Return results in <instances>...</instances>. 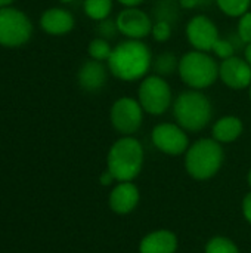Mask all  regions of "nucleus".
Returning a JSON list of instances; mask_svg holds the SVG:
<instances>
[{
    "label": "nucleus",
    "instance_id": "cd10ccee",
    "mask_svg": "<svg viewBox=\"0 0 251 253\" xmlns=\"http://www.w3.org/2000/svg\"><path fill=\"white\" fill-rule=\"evenodd\" d=\"M179 3L185 9H192V7H197L198 4H201L203 0H179Z\"/></svg>",
    "mask_w": 251,
    "mask_h": 253
},
{
    "label": "nucleus",
    "instance_id": "c756f323",
    "mask_svg": "<svg viewBox=\"0 0 251 253\" xmlns=\"http://www.w3.org/2000/svg\"><path fill=\"white\" fill-rule=\"evenodd\" d=\"M118 3H121L126 7H136L138 4H141L143 0H117Z\"/></svg>",
    "mask_w": 251,
    "mask_h": 253
},
{
    "label": "nucleus",
    "instance_id": "2f4dec72",
    "mask_svg": "<svg viewBox=\"0 0 251 253\" xmlns=\"http://www.w3.org/2000/svg\"><path fill=\"white\" fill-rule=\"evenodd\" d=\"M13 0H0V7H7Z\"/></svg>",
    "mask_w": 251,
    "mask_h": 253
},
{
    "label": "nucleus",
    "instance_id": "423d86ee",
    "mask_svg": "<svg viewBox=\"0 0 251 253\" xmlns=\"http://www.w3.org/2000/svg\"><path fill=\"white\" fill-rule=\"evenodd\" d=\"M138 101L143 111L160 116L170 107L172 89L161 76H149L143 79L138 89Z\"/></svg>",
    "mask_w": 251,
    "mask_h": 253
},
{
    "label": "nucleus",
    "instance_id": "6ab92c4d",
    "mask_svg": "<svg viewBox=\"0 0 251 253\" xmlns=\"http://www.w3.org/2000/svg\"><path fill=\"white\" fill-rule=\"evenodd\" d=\"M179 68V61L176 58L175 53L172 52H164L160 53L155 59H154V70L157 73V76H170L173 74L176 70Z\"/></svg>",
    "mask_w": 251,
    "mask_h": 253
},
{
    "label": "nucleus",
    "instance_id": "72a5a7b5",
    "mask_svg": "<svg viewBox=\"0 0 251 253\" xmlns=\"http://www.w3.org/2000/svg\"><path fill=\"white\" fill-rule=\"evenodd\" d=\"M249 182H250V185H251V170H250V173H249Z\"/></svg>",
    "mask_w": 251,
    "mask_h": 253
},
{
    "label": "nucleus",
    "instance_id": "5701e85b",
    "mask_svg": "<svg viewBox=\"0 0 251 253\" xmlns=\"http://www.w3.org/2000/svg\"><path fill=\"white\" fill-rule=\"evenodd\" d=\"M152 37L157 40V42H166L170 39L172 36V25L169 21H164V19H160L158 22H155L152 25V31H151Z\"/></svg>",
    "mask_w": 251,
    "mask_h": 253
},
{
    "label": "nucleus",
    "instance_id": "39448f33",
    "mask_svg": "<svg viewBox=\"0 0 251 253\" xmlns=\"http://www.w3.org/2000/svg\"><path fill=\"white\" fill-rule=\"evenodd\" d=\"M222 160L223 151L216 139H200L188 150L185 165L189 175L207 179L219 170Z\"/></svg>",
    "mask_w": 251,
    "mask_h": 253
},
{
    "label": "nucleus",
    "instance_id": "9d476101",
    "mask_svg": "<svg viewBox=\"0 0 251 253\" xmlns=\"http://www.w3.org/2000/svg\"><path fill=\"white\" fill-rule=\"evenodd\" d=\"M154 145L170 156L182 154L188 148V136L180 126L172 123H161L152 130Z\"/></svg>",
    "mask_w": 251,
    "mask_h": 253
},
{
    "label": "nucleus",
    "instance_id": "f3484780",
    "mask_svg": "<svg viewBox=\"0 0 251 253\" xmlns=\"http://www.w3.org/2000/svg\"><path fill=\"white\" fill-rule=\"evenodd\" d=\"M243 132V123L235 116H225L219 119L213 127V136L217 142H232Z\"/></svg>",
    "mask_w": 251,
    "mask_h": 253
},
{
    "label": "nucleus",
    "instance_id": "393cba45",
    "mask_svg": "<svg viewBox=\"0 0 251 253\" xmlns=\"http://www.w3.org/2000/svg\"><path fill=\"white\" fill-rule=\"evenodd\" d=\"M219 58H222V59H228V58H231V56H234V44L229 42V40H222V39H219L216 43H215V46H213V49H212Z\"/></svg>",
    "mask_w": 251,
    "mask_h": 253
},
{
    "label": "nucleus",
    "instance_id": "7ed1b4c3",
    "mask_svg": "<svg viewBox=\"0 0 251 253\" xmlns=\"http://www.w3.org/2000/svg\"><path fill=\"white\" fill-rule=\"evenodd\" d=\"M173 114L180 127L198 132L206 127L212 119V104L201 92L186 90L175 101Z\"/></svg>",
    "mask_w": 251,
    "mask_h": 253
},
{
    "label": "nucleus",
    "instance_id": "6e6552de",
    "mask_svg": "<svg viewBox=\"0 0 251 253\" xmlns=\"http://www.w3.org/2000/svg\"><path fill=\"white\" fill-rule=\"evenodd\" d=\"M142 107L139 101L132 98H120L111 108L112 126L124 135L135 133L142 125Z\"/></svg>",
    "mask_w": 251,
    "mask_h": 253
},
{
    "label": "nucleus",
    "instance_id": "1a4fd4ad",
    "mask_svg": "<svg viewBox=\"0 0 251 253\" xmlns=\"http://www.w3.org/2000/svg\"><path fill=\"white\" fill-rule=\"evenodd\" d=\"M186 37L195 50L209 52L219 40V30L210 18L197 15L186 25Z\"/></svg>",
    "mask_w": 251,
    "mask_h": 253
},
{
    "label": "nucleus",
    "instance_id": "f704fd0d",
    "mask_svg": "<svg viewBox=\"0 0 251 253\" xmlns=\"http://www.w3.org/2000/svg\"><path fill=\"white\" fill-rule=\"evenodd\" d=\"M250 98H251V86H250Z\"/></svg>",
    "mask_w": 251,
    "mask_h": 253
},
{
    "label": "nucleus",
    "instance_id": "4be33fe9",
    "mask_svg": "<svg viewBox=\"0 0 251 253\" xmlns=\"http://www.w3.org/2000/svg\"><path fill=\"white\" fill-rule=\"evenodd\" d=\"M206 253H238V249L228 239L216 237L210 240V243L207 245Z\"/></svg>",
    "mask_w": 251,
    "mask_h": 253
},
{
    "label": "nucleus",
    "instance_id": "f257e3e1",
    "mask_svg": "<svg viewBox=\"0 0 251 253\" xmlns=\"http://www.w3.org/2000/svg\"><path fill=\"white\" fill-rule=\"evenodd\" d=\"M152 65L149 47L141 40L129 39L118 43L108 59L109 71L120 80L133 82L142 79Z\"/></svg>",
    "mask_w": 251,
    "mask_h": 253
},
{
    "label": "nucleus",
    "instance_id": "f8f14e48",
    "mask_svg": "<svg viewBox=\"0 0 251 253\" xmlns=\"http://www.w3.org/2000/svg\"><path fill=\"white\" fill-rule=\"evenodd\" d=\"M222 82L231 89H246L251 83V65L238 56L223 59L219 67Z\"/></svg>",
    "mask_w": 251,
    "mask_h": 253
},
{
    "label": "nucleus",
    "instance_id": "dca6fc26",
    "mask_svg": "<svg viewBox=\"0 0 251 253\" xmlns=\"http://www.w3.org/2000/svg\"><path fill=\"white\" fill-rule=\"evenodd\" d=\"M178 240L170 231H155L141 242V253H175Z\"/></svg>",
    "mask_w": 251,
    "mask_h": 253
},
{
    "label": "nucleus",
    "instance_id": "ddd939ff",
    "mask_svg": "<svg viewBox=\"0 0 251 253\" xmlns=\"http://www.w3.org/2000/svg\"><path fill=\"white\" fill-rule=\"evenodd\" d=\"M40 24L46 33L59 36V34H65V33L71 31V28L74 27V18L65 9L53 7V9H47L43 13Z\"/></svg>",
    "mask_w": 251,
    "mask_h": 253
},
{
    "label": "nucleus",
    "instance_id": "b1692460",
    "mask_svg": "<svg viewBox=\"0 0 251 253\" xmlns=\"http://www.w3.org/2000/svg\"><path fill=\"white\" fill-rule=\"evenodd\" d=\"M238 36L244 43H251V12H247L243 16H240Z\"/></svg>",
    "mask_w": 251,
    "mask_h": 253
},
{
    "label": "nucleus",
    "instance_id": "9b49d317",
    "mask_svg": "<svg viewBox=\"0 0 251 253\" xmlns=\"http://www.w3.org/2000/svg\"><path fill=\"white\" fill-rule=\"evenodd\" d=\"M117 28L127 39L141 40L151 34L152 21L151 18L138 7H126L117 16Z\"/></svg>",
    "mask_w": 251,
    "mask_h": 253
},
{
    "label": "nucleus",
    "instance_id": "aec40b11",
    "mask_svg": "<svg viewBox=\"0 0 251 253\" xmlns=\"http://www.w3.org/2000/svg\"><path fill=\"white\" fill-rule=\"evenodd\" d=\"M216 3L225 15L232 18L243 16L251 6V0H216Z\"/></svg>",
    "mask_w": 251,
    "mask_h": 253
},
{
    "label": "nucleus",
    "instance_id": "473e14b6",
    "mask_svg": "<svg viewBox=\"0 0 251 253\" xmlns=\"http://www.w3.org/2000/svg\"><path fill=\"white\" fill-rule=\"evenodd\" d=\"M62 3H70V1H72V0H61Z\"/></svg>",
    "mask_w": 251,
    "mask_h": 253
},
{
    "label": "nucleus",
    "instance_id": "c85d7f7f",
    "mask_svg": "<svg viewBox=\"0 0 251 253\" xmlns=\"http://www.w3.org/2000/svg\"><path fill=\"white\" fill-rule=\"evenodd\" d=\"M112 181H115V178H114V175L109 170H107V172L102 173V176H101V184L102 185H109Z\"/></svg>",
    "mask_w": 251,
    "mask_h": 253
},
{
    "label": "nucleus",
    "instance_id": "0eeeda50",
    "mask_svg": "<svg viewBox=\"0 0 251 253\" xmlns=\"http://www.w3.org/2000/svg\"><path fill=\"white\" fill-rule=\"evenodd\" d=\"M33 25L18 9L0 7V44L7 47L21 46L31 37Z\"/></svg>",
    "mask_w": 251,
    "mask_h": 253
},
{
    "label": "nucleus",
    "instance_id": "20e7f679",
    "mask_svg": "<svg viewBox=\"0 0 251 253\" xmlns=\"http://www.w3.org/2000/svg\"><path fill=\"white\" fill-rule=\"evenodd\" d=\"M179 76L183 83L192 89H206L212 86L217 76L219 67L207 52L191 50L179 61Z\"/></svg>",
    "mask_w": 251,
    "mask_h": 253
},
{
    "label": "nucleus",
    "instance_id": "f03ea898",
    "mask_svg": "<svg viewBox=\"0 0 251 253\" xmlns=\"http://www.w3.org/2000/svg\"><path fill=\"white\" fill-rule=\"evenodd\" d=\"M143 150L138 139L126 136L118 139L108 154V170L114 175L115 181L129 182L142 169Z\"/></svg>",
    "mask_w": 251,
    "mask_h": 253
},
{
    "label": "nucleus",
    "instance_id": "a878e982",
    "mask_svg": "<svg viewBox=\"0 0 251 253\" xmlns=\"http://www.w3.org/2000/svg\"><path fill=\"white\" fill-rule=\"evenodd\" d=\"M99 31H101V34H102L104 37H114L115 33L118 31L117 22H114V21H111V19H108V21L104 19L102 24H101V27H99Z\"/></svg>",
    "mask_w": 251,
    "mask_h": 253
},
{
    "label": "nucleus",
    "instance_id": "412c9836",
    "mask_svg": "<svg viewBox=\"0 0 251 253\" xmlns=\"http://www.w3.org/2000/svg\"><path fill=\"white\" fill-rule=\"evenodd\" d=\"M111 52H112V47L105 39H93L89 44V55L92 56V59H96L101 62L108 61L111 56Z\"/></svg>",
    "mask_w": 251,
    "mask_h": 253
},
{
    "label": "nucleus",
    "instance_id": "2eb2a0df",
    "mask_svg": "<svg viewBox=\"0 0 251 253\" xmlns=\"http://www.w3.org/2000/svg\"><path fill=\"white\" fill-rule=\"evenodd\" d=\"M107 80V68L101 61L90 59L78 71V83L84 90L93 92L101 89Z\"/></svg>",
    "mask_w": 251,
    "mask_h": 253
},
{
    "label": "nucleus",
    "instance_id": "7c9ffc66",
    "mask_svg": "<svg viewBox=\"0 0 251 253\" xmlns=\"http://www.w3.org/2000/svg\"><path fill=\"white\" fill-rule=\"evenodd\" d=\"M246 61L251 65V43H249V46L246 47Z\"/></svg>",
    "mask_w": 251,
    "mask_h": 253
},
{
    "label": "nucleus",
    "instance_id": "4468645a",
    "mask_svg": "<svg viewBox=\"0 0 251 253\" xmlns=\"http://www.w3.org/2000/svg\"><path fill=\"white\" fill-rule=\"evenodd\" d=\"M138 200H139L138 188L129 181V182H121L114 188L109 197V205L111 209L117 213H129L136 208Z\"/></svg>",
    "mask_w": 251,
    "mask_h": 253
},
{
    "label": "nucleus",
    "instance_id": "a211bd4d",
    "mask_svg": "<svg viewBox=\"0 0 251 253\" xmlns=\"http://www.w3.org/2000/svg\"><path fill=\"white\" fill-rule=\"evenodd\" d=\"M112 9V0H84V12L95 21H104L108 18Z\"/></svg>",
    "mask_w": 251,
    "mask_h": 253
},
{
    "label": "nucleus",
    "instance_id": "bb28decb",
    "mask_svg": "<svg viewBox=\"0 0 251 253\" xmlns=\"http://www.w3.org/2000/svg\"><path fill=\"white\" fill-rule=\"evenodd\" d=\"M244 215H246L247 221L251 224V194H249L244 199Z\"/></svg>",
    "mask_w": 251,
    "mask_h": 253
}]
</instances>
